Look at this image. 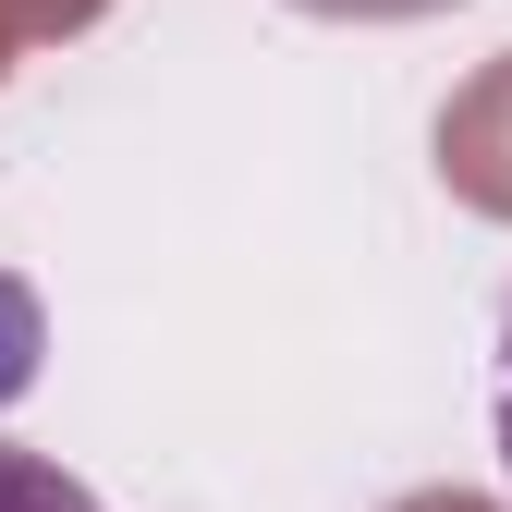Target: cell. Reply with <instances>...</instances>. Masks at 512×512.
<instances>
[{"instance_id":"1","label":"cell","mask_w":512,"mask_h":512,"mask_svg":"<svg viewBox=\"0 0 512 512\" xmlns=\"http://www.w3.org/2000/svg\"><path fill=\"white\" fill-rule=\"evenodd\" d=\"M439 183L476 208V220H512V49L500 61H476V74L439 98Z\"/></svg>"},{"instance_id":"2","label":"cell","mask_w":512,"mask_h":512,"mask_svg":"<svg viewBox=\"0 0 512 512\" xmlns=\"http://www.w3.org/2000/svg\"><path fill=\"white\" fill-rule=\"evenodd\" d=\"M37 354H49V305H37V281L0 269V403L37 391Z\"/></svg>"},{"instance_id":"3","label":"cell","mask_w":512,"mask_h":512,"mask_svg":"<svg viewBox=\"0 0 512 512\" xmlns=\"http://www.w3.org/2000/svg\"><path fill=\"white\" fill-rule=\"evenodd\" d=\"M0 512H110L86 476H61L49 452H13V439H0Z\"/></svg>"},{"instance_id":"4","label":"cell","mask_w":512,"mask_h":512,"mask_svg":"<svg viewBox=\"0 0 512 512\" xmlns=\"http://www.w3.org/2000/svg\"><path fill=\"white\" fill-rule=\"evenodd\" d=\"M0 13L25 25V49H61V37H86V25H110V0H0Z\"/></svg>"},{"instance_id":"5","label":"cell","mask_w":512,"mask_h":512,"mask_svg":"<svg viewBox=\"0 0 512 512\" xmlns=\"http://www.w3.org/2000/svg\"><path fill=\"white\" fill-rule=\"evenodd\" d=\"M317 25H427V13H464V0H293Z\"/></svg>"},{"instance_id":"6","label":"cell","mask_w":512,"mask_h":512,"mask_svg":"<svg viewBox=\"0 0 512 512\" xmlns=\"http://www.w3.org/2000/svg\"><path fill=\"white\" fill-rule=\"evenodd\" d=\"M378 512H500L488 488H403V500H378Z\"/></svg>"},{"instance_id":"7","label":"cell","mask_w":512,"mask_h":512,"mask_svg":"<svg viewBox=\"0 0 512 512\" xmlns=\"http://www.w3.org/2000/svg\"><path fill=\"white\" fill-rule=\"evenodd\" d=\"M488 415H500V464H512V305H500V391H488Z\"/></svg>"},{"instance_id":"8","label":"cell","mask_w":512,"mask_h":512,"mask_svg":"<svg viewBox=\"0 0 512 512\" xmlns=\"http://www.w3.org/2000/svg\"><path fill=\"white\" fill-rule=\"evenodd\" d=\"M13 49H25V25H13V13H0V86H13Z\"/></svg>"}]
</instances>
